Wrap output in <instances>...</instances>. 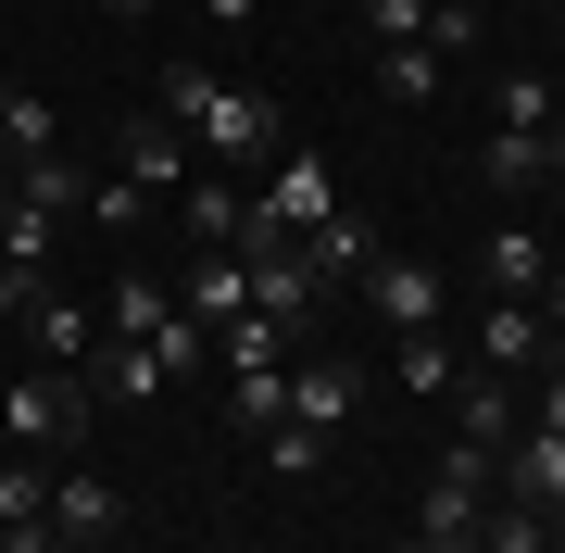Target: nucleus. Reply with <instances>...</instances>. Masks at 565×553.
<instances>
[{"instance_id":"1","label":"nucleus","mask_w":565,"mask_h":553,"mask_svg":"<svg viewBox=\"0 0 565 553\" xmlns=\"http://www.w3.org/2000/svg\"><path fill=\"white\" fill-rule=\"evenodd\" d=\"M151 114L177 126V139L202 151V164H226V177H264V164H277V102H264V88H239V76H202V63H163Z\"/></svg>"},{"instance_id":"2","label":"nucleus","mask_w":565,"mask_h":553,"mask_svg":"<svg viewBox=\"0 0 565 553\" xmlns=\"http://www.w3.org/2000/svg\"><path fill=\"white\" fill-rule=\"evenodd\" d=\"M478 515H490V453L452 440L440 466H427V515H415V541H427V553H478Z\"/></svg>"},{"instance_id":"3","label":"nucleus","mask_w":565,"mask_h":553,"mask_svg":"<svg viewBox=\"0 0 565 553\" xmlns=\"http://www.w3.org/2000/svg\"><path fill=\"white\" fill-rule=\"evenodd\" d=\"M76 415H88L76 365H39V377H0V428H13L25 453H63V440H76Z\"/></svg>"},{"instance_id":"4","label":"nucleus","mask_w":565,"mask_h":553,"mask_svg":"<svg viewBox=\"0 0 565 553\" xmlns=\"http://www.w3.org/2000/svg\"><path fill=\"white\" fill-rule=\"evenodd\" d=\"M252 214H264V226H289V240H315V226L340 214V189H327V164H315V151H302V164L277 151V164H264V189H252Z\"/></svg>"},{"instance_id":"5","label":"nucleus","mask_w":565,"mask_h":553,"mask_svg":"<svg viewBox=\"0 0 565 553\" xmlns=\"http://www.w3.org/2000/svg\"><path fill=\"white\" fill-rule=\"evenodd\" d=\"M364 302H377V328H440V265H415V252H377L364 265Z\"/></svg>"},{"instance_id":"6","label":"nucleus","mask_w":565,"mask_h":553,"mask_svg":"<svg viewBox=\"0 0 565 553\" xmlns=\"http://www.w3.org/2000/svg\"><path fill=\"white\" fill-rule=\"evenodd\" d=\"M114 177H126V189L151 202V189H189V177H202V151H189V139H177L163 114H139V126L114 139Z\"/></svg>"},{"instance_id":"7","label":"nucleus","mask_w":565,"mask_h":553,"mask_svg":"<svg viewBox=\"0 0 565 553\" xmlns=\"http://www.w3.org/2000/svg\"><path fill=\"white\" fill-rule=\"evenodd\" d=\"M478 365H490V377H541V365H553V328H541L527 302H490V315H478Z\"/></svg>"},{"instance_id":"8","label":"nucleus","mask_w":565,"mask_h":553,"mask_svg":"<svg viewBox=\"0 0 565 553\" xmlns=\"http://www.w3.org/2000/svg\"><path fill=\"white\" fill-rule=\"evenodd\" d=\"M114 529H126L114 478H51V541H76V553H114Z\"/></svg>"},{"instance_id":"9","label":"nucleus","mask_w":565,"mask_h":553,"mask_svg":"<svg viewBox=\"0 0 565 553\" xmlns=\"http://www.w3.org/2000/svg\"><path fill=\"white\" fill-rule=\"evenodd\" d=\"M503 503L565 515V440H553V428H515V440H503Z\"/></svg>"},{"instance_id":"10","label":"nucleus","mask_w":565,"mask_h":553,"mask_svg":"<svg viewBox=\"0 0 565 553\" xmlns=\"http://www.w3.org/2000/svg\"><path fill=\"white\" fill-rule=\"evenodd\" d=\"M25 340H39V365H88V352H102L88 302H76V289H51V277H39V302H25Z\"/></svg>"},{"instance_id":"11","label":"nucleus","mask_w":565,"mask_h":553,"mask_svg":"<svg viewBox=\"0 0 565 553\" xmlns=\"http://www.w3.org/2000/svg\"><path fill=\"white\" fill-rule=\"evenodd\" d=\"M478 277H490V302H527V289H553V252H541V226H490Z\"/></svg>"},{"instance_id":"12","label":"nucleus","mask_w":565,"mask_h":553,"mask_svg":"<svg viewBox=\"0 0 565 553\" xmlns=\"http://www.w3.org/2000/svg\"><path fill=\"white\" fill-rule=\"evenodd\" d=\"M503 189H541V177H565V126H490V151H478Z\"/></svg>"},{"instance_id":"13","label":"nucleus","mask_w":565,"mask_h":553,"mask_svg":"<svg viewBox=\"0 0 565 553\" xmlns=\"http://www.w3.org/2000/svg\"><path fill=\"white\" fill-rule=\"evenodd\" d=\"M289 415H302V428H327V440H340L352 415H364V365H302V377H289Z\"/></svg>"},{"instance_id":"14","label":"nucleus","mask_w":565,"mask_h":553,"mask_svg":"<svg viewBox=\"0 0 565 553\" xmlns=\"http://www.w3.org/2000/svg\"><path fill=\"white\" fill-rule=\"evenodd\" d=\"M177 214H189V252H239V214H252V202H239L226 177H189Z\"/></svg>"},{"instance_id":"15","label":"nucleus","mask_w":565,"mask_h":553,"mask_svg":"<svg viewBox=\"0 0 565 553\" xmlns=\"http://www.w3.org/2000/svg\"><path fill=\"white\" fill-rule=\"evenodd\" d=\"M289 340H302V328H277V315H226V328H214L226 377H277V365H289Z\"/></svg>"},{"instance_id":"16","label":"nucleus","mask_w":565,"mask_h":553,"mask_svg":"<svg viewBox=\"0 0 565 553\" xmlns=\"http://www.w3.org/2000/svg\"><path fill=\"white\" fill-rule=\"evenodd\" d=\"M39 151H63L51 102H39V88H13V76H0V164H39Z\"/></svg>"},{"instance_id":"17","label":"nucleus","mask_w":565,"mask_h":553,"mask_svg":"<svg viewBox=\"0 0 565 553\" xmlns=\"http://www.w3.org/2000/svg\"><path fill=\"white\" fill-rule=\"evenodd\" d=\"M177 315H202V328L252 315V265H239V252H202V277H189V302H177Z\"/></svg>"},{"instance_id":"18","label":"nucleus","mask_w":565,"mask_h":553,"mask_svg":"<svg viewBox=\"0 0 565 553\" xmlns=\"http://www.w3.org/2000/svg\"><path fill=\"white\" fill-rule=\"evenodd\" d=\"M88 164H63V151H39V164H13V202H39V214H88Z\"/></svg>"},{"instance_id":"19","label":"nucleus","mask_w":565,"mask_h":553,"mask_svg":"<svg viewBox=\"0 0 565 553\" xmlns=\"http://www.w3.org/2000/svg\"><path fill=\"white\" fill-rule=\"evenodd\" d=\"M478 553H565V515H541V503H490V515H478Z\"/></svg>"},{"instance_id":"20","label":"nucleus","mask_w":565,"mask_h":553,"mask_svg":"<svg viewBox=\"0 0 565 553\" xmlns=\"http://www.w3.org/2000/svg\"><path fill=\"white\" fill-rule=\"evenodd\" d=\"M51 252H63V214H39V202H0V265L51 277Z\"/></svg>"},{"instance_id":"21","label":"nucleus","mask_w":565,"mask_h":553,"mask_svg":"<svg viewBox=\"0 0 565 553\" xmlns=\"http://www.w3.org/2000/svg\"><path fill=\"white\" fill-rule=\"evenodd\" d=\"M302 252H315V277H364V265H377V226H364V214H327Z\"/></svg>"},{"instance_id":"22","label":"nucleus","mask_w":565,"mask_h":553,"mask_svg":"<svg viewBox=\"0 0 565 553\" xmlns=\"http://www.w3.org/2000/svg\"><path fill=\"white\" fill-rule=\"evenodd\" d=\"M377 88H390V102H440V88H452V63L427 51V39H415V51H377Z\"/></svg>"},{"instance_id":"23","label":"nucleus","mask_w":565,"mask_h":553,"mask_svg":"<svg viewBox=\"0 0 565 553\" xmlns=\"http://www.w3.org/2000/svg\"><path fill=\"white\" fill-rule=\"evenodd\" d=\"M102 390H114V403H151V390H163V352L151 340H102Z\"/></svg>"},{"instance_id":"24","label":"nucleus","mask_w":565,"mask_h":553,"mask_svg":"<svg viewBox=\"0 0 565 553\" xmlns=\"http://www.w3.org/2000/svg\"><path fill=\"white\" fill-rule=\"evenodd\" d=\"M264 466H277V478H327V428L277 415V428H264Z\"/></svg>"},{"instance_id":"25","label":"nucleus","mask_w":565,"mask_h":553,"mask_svg":"<svg viewBox=\"0 0 565 553\" xmlns=\"http://www.w3.org/2000/svg\"><path fill=\"white\" fill-rule=\"evenodd\" d=\"M226 415H239V428L264 440V428L289 415V365H277V377H226Z\"/></svg>"},{"instance_id":"26","label":"nucleus","mask_w":565,"mask_h":553,"mask_svg":"<svg viewBox=\"0 0 565 553\" xmlns=\"http://www.w3.org/2000/svg\"><path fill=\"white\" fill-rule=\"evenodd\" d=\"M163 315H177V302H163V277H114V340H151Z\"/></svg>"},{"instance_id":"27","label":"nucleus","mask_w":565,"mask_h":553,"mask_svg":"<svg viewBox=\"0 0 565 553\" xmlns=\"http://www.w3.org/2000/svg\"><path fill=\"white\" fill-rule=\"evenodd\" d=\"M490 126H565V88L553 76H503V114Z\"/></svg>"},{"instance_id":"28","label":"nucleus","mask_w":565,"mask_h":553,"mask_svg":"<svg viewBox=\"0 0 565 553\" xmlns=\"http://www.w3.org/2000/svg\"><path fill=\"white\" fill-rule=\"evenodd\" d=\"M51 515V478L39 466H0V529H39Z\"/></svg>"},{"instance_id":"29","label":"nucleus","mask_w":565,"mask_h":553,"mask_svg":"<svg viewBox=\"0 0 565 553\" xmlns=\"http://www.w3.org/2000/svg\"><path fill=\"white\" fill-rule=\"evenodd\" d=\"M427 13H440V0H364V25H377V51H415V39H427Z\"/></svg>"},{"instance_id":"30","label":"nucleus","mask_w":565,"mask_h":553,"mask_svg":"<svg viewBox=\"0 0 565 553\" xmlns=\"http://www.w3.org/2000/svg\"><path fill=\"white\" fill-rule=\"evenodd\" d=\"M403 390H452V340H440V328L403 340Z\"/></svg>"},{"instance_id":"31","label":"nucleus","mask_w":565,"mask_h":553,"mask_svg":"<svg viewBox=\"0 0 565 553\" xmlns=\"http://www.w3.org/2000/svg\"><path fill=\"white\" fill-rule=\"evenodd\" d=\"M427 51L465 63V51H478V13H465V0H440V13H427Z\"/></svg>"},{"instance_id":"32","label":"nucleus","mask_w":565,"mask_h":553,"mask_svg":"<svg viewBox=\"0 0 565 553\" xmlns=\"http://www.w3.org/2000/svg\"><path fill=\"white\" fill-rule=\"evenodd\" d=\"M465 440H478V453H503V440H515V415H503V390H478V403H465Z\"/></svg>"},{"instance_id":"33","label":"nucleus","mask_w":565,"mask_h":553,"mask_svg":"<svg viewBox=\"0 0 565 553\" xmlns=\"http://www.w3.org/2000/svg\"><path fill=\"white\" fill-rule=\"evenodd\" d=\"M0 553H76V541H51V515H39V529H0Z\"/></svg>"},{"instance_id":"34","label":"nucleus","mask_w":565,"mask_h":553,"mask_svg":"<svg viewBox=\"0 0 565 553\" xmlns=\"http://www.w3.org/2000/svg\"><path fill=\"white\" fill-rule=\"evenodd\" d=\"M25 302H39V277H25V265H0V315H25Z\"/></svg>"},{"instance_id":"35","label":"nucleus","mask_w":565,"mask_h":553,"mask_svg":"<svg viewBox=\"0 0 565 553\" xmlns=\"http://www.w3.org/2000/svg\"><path fill=\"white\" fill-rule=\"evenodd\" d=\"M202 13H214V25H252V13H264V0H202Z\"/></svg>"},{"instance_id":"36","label":"nucleus","mask_w":565,"mask_h":553,"mask_svg":"<svg viewBox=\"0 0 565 553\" xmlns=\"http://www.w3.org/2000/svg\"><path fill=\"white\" fill-rule=\"evenodd\" d=\"M541 428H553V440H565V377H553V390H541Z\"/></svg>"},{"instance_id":"37","label":"nucleus","mask_w":565,"mask_h":553,"mask_svg":"<svg viewBox=\"0 0 565 553\" xmlns=\"http://www.w3.org/2000/svg\"><path fill=\"white\" fill-rule=\"evenodd\" d=\"M102 13H114V25H139V13H151V0H102Z\"/></svg>"},{"instance_id":"38","label":"nucleus","mask_w":565,"mask_h":553,"mask_svg":"<svg viewBox=\"0 0 565 553\" xmlns=\"http://www.w3.org/2000/svg\"><path fill=\"white\" fill-rule=\"evenodd\" d=\"M0 202H13V164H0Z\"/></svg>"},{"instance_id":"39","label":"nucleus","mask_w":565,"mask_h":553,"mask_svg":"<svg viewBox=\"0 0 565 553\" xmlns=\"http://www.w3.org/2000/svg\"><path fill=\"white\" fill-rule=\"evenodd\" d=\"M553 352H565V340H553Z\"/></svg>"}]
</instances>
